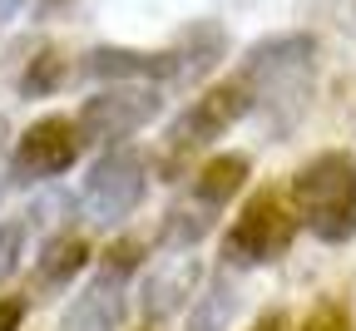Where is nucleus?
I'll return each mask as SVG.
<instances>
[{"mask_svg":"<svg viewBox=\"0 0 356 331\" xmlns=\"http://www.w3.org/2000/svg\"><path fill=\"white\" fill-rule=\"evenodd\" d=\"M243 178H248V159H243V154H218V159H208V163L198 168L193 198H198L203 208H218V203H228L238 188H243Z\"/></svg>","mask_w":356,"mask_h":331,"instance_id":"nucleus-10","label":"nucleus"},{"mask_svg":"<svg viewBox=\"0 0 356 331\" xmlns=\"http://www.w3.org/2000/svg\"><path fill=\"white\" fill-rule=\"evenodd\" d=\"M173 55H144V50H95L84 60V74L95 79H159L173 74Z\"/></svg>","mask_w":356,"mask_h":331,"instance_id":"nucleus-9","label":"nucleus"},{"mask_svg":"<svg viewBox=\"0 0 356 331\" xmlns=\"http://www.w3.org/2000/svg\"><path fill=\"white\" fill-rule=\"evenodd\" d=\"M292 208L322 243L356 238V159L332 149L297 168L292 178Z\"/></svg>","mask_w":356,"mask_h":331,"instance_id":"nucleus-1","label":"nucleus"},{"mask_svg":"<svg viewBox=\"0 0 356 331\" xmlns=\"http://www.w3.org/2000/svg\"><path fill=\"white\" fill-rule=\"evenodd\" d=\"M0 154H6V119H0Z\"/></svg>","mask_w":356,"mask_h":331,"instance_id":"nucleus-21","label":"nucleus"},{"mask_svg":"<svg viewBox=\"0 0 356 331\" xmlns=\"http://www.w3.org/2000/svg\"><path fill=\"white\" fill-rule=\"evenodd\" d=\"M84 262H89L84 238H70V232H65V238L44 243V252H40V282H44V287H65Z\"/></svg>","mask_w":356,"mask_h":331,"instance_id":"nucleus-12","label":"nucleus"},{"mask_svg":"<svg viewBox=\"0 0 356 331\" xmlns=\"http://www.w3.org/2000/svg\"><path fill=\"white\" fill-rule=\"evenodd\" d=\"M134 267H139V243H134V238H124V243H114L109 248V257H104V277H129Z\"/></svg>","mask_w":356,"mask_h":331,"instance_id":"nucleus-15","label":"nucleus"},{"mask_svg":"<svg viewBox=\"0 0 356 331\" xmlns=\"http://www.w3.org/2000/svg\"><path fill=\"white\" fill-rule=\"evenodd\" d=\"M149 188V168L134 149H109L84 178V213L95 223H124L134 208H139Z\"/></svg>","mask_w":356,"mask_h":331,"instance_id":"nucleus-3","label":"nucleus"},{"mask_svg":"<svg viewBox=\"0 0 356 331\" xmlns=\"http://www.w3.org/2000/svg\"><path fill=\"white\" fill-rule=\"evenodd\" d=\"M20 316H25V307L15 297H0V331H20Z\"/></svg>","mask_w":356,"mask_h":331,"instance_id":"nucleus-18","label":"nucleus"},{"mask_svg":"<svg viewBox=\"0 0 356 331\" xmlns=\"http://www.w3.org/2000/svg\"><path fill=\"white\" fill-rule=\"evenodd\" d=\"M297 232V208L282 198V193H252L248 208L238 213V223L228 227V238H222V257L233 267H257V262H273L282 257V248L292 243Z\"/></svg>","mask_w":356,"mask_h":331,"instance_id":"nucleus-2","label":"nucleus"},{"mask_svg":"<svg viewBox=\"0 0 356 331\" xmlns=\"http://www.w3.org/2000/svg\"><path fill=\"white\" fill-rule=\"evenodd\" d=\"M208 208L193 198V208H173L168 213V223H163V243L168 248H193L198 238H203V232H208Z\"/></svg>","mask_w":356,"mask_h":331,"instance_id":"nucleus-13","label":"nucleus"},{"mask_svg":"<svg viewBox=\"0 0 356 331\" xmlns=\"http://www.w3.org/2000/svg\"><path fill=\"white\" fill-rule=\"evenodd\" d=\"M119 321H124V282L99 272V277L70 302L60 331H114Z\"/></svg>","mask_w":356,"mask_h":331,"instance_id":"nucleus-7","label":"nucleus"},{"mask_svg":"<svg viewBox=\"0 0 356 331\" xmlns=\"http://www.w3.org/2000/svg\"><path fill=\"white\" fill-rule=\"evenodd\" d=\"M188 297H198V262L193 257H163V267L144 282V316H173Z\"/></svg>","mask_w":356,"mask_h":331,"instance_id":"nucleus-8","label":"nucleus"},{"mask_svg":"<svg viewBox=\"0 0 356 331\" xmlns=\"http://www.w3.org/2000/svg\"><path fill=\"white\" fill-rule=\"evenodd\" d=\"M302 331H351V321H346V312L341 307H317V312H312L307 321H302Z\"/></svg>","mask_w":356,"mask_h":331,"instance_id":"nucleus-16","label":"nucleus"},{"mask_svg":"<svg viewBox=\"0 0 356 331\" xmlns=\"http://www.w3.org/2000/svg\"><path fill=\"white\" fill-rule=\"evenodd\" d=\"M79 149H84L79 124L65 119V114H50V119H40V124H30V129L20 134L10 168H15L20 183H40V178H55V173L74 168Z\"/></svg>","mask_w":356,"mask_h":331,"instance_id":"nucleus-6","label":"nucleus"},{"mask_svg":"<svg viewBox=\"0 0 356 331\" xmlns=\"http://www.w3.org/2000/svg\"><path fill=\"white\" fill-rule=\"evenodd\" d=\"M238 312V287L228 277H213L208 287L193 297V312H188V331H222Z\"/></svg>","mask_w":356,"mask_h":331,"instance_id":"nucleus-11","label":"nucleus"},{"mask_svg":"<svg viewBox=\"0 0 356 331\" xmlns=\"http://www.w3.org/2000/svg\"><path fill=\"white\" fill-rule=\"evenodd\" d=\"M20 6H25V0H0V25L15 20V15H20Z\"/></svg>","mask_w":356,"mask_h":331,"instance_id":"nucleus-20","label":"nucleus"},{"mask_svg":"<svg viewBox=\"0 0 356 331\" xmlns=\"http://www.w3.org/2000/svg\"><path fill=\"white\" fill-rule=\"evenodd\" d=\"M248 109H252V89H248L243 79L213 84V89H203L198 99L173 119V129H168V149H173V154L208 149L213 138H222V134H228Z\"/></svg>","mask_w":356,"mask_h":331,"instance_id":"nucleus-4","label":"nucleus"},{"mask_svg":"<svg viewBox=\"0 0 356 331\" xmlns=\"http://www.w3.org/2000/svg\"><path fill=\"white\" fill-rule=\"evenodd\" d=\"M252 331H287V321H282V312H267V316H262Z\"/></svg>","mask_w":356,"mask_h":331,"instance_id":"nucleus-19","label":"nucleus"},{"mask_svg":"<svg viewBox=\"0 0 356 331\" xmlns=\"http://www.w3.org/2000/svg\"><path fill=\"white\" fill-rule=\"evenodd\" d=\"M154 114H159V94L149 84H119V89H104L95 99H84L74 124L84 134V144H119V138L139 134Z\"/></svg>","mask_w":356,"mask_h":331,"instance_id":"nucleus-5","label":"nucleus"},{"mask_svg":"<svg viewBox=\"0 0 356 331\" xmlns=\"http://www.w3.org/2000/svg\"><path fill=\"white\" fill-rule=\"evenodd\" d=\"M60 74H65L60 55H40V60H35V70H25L20 89H25V94H50V89L60 84Z\"/></svg>","mask_w":356,"mask_h":331,"instance_id":"nucleus-14","label":"nucleus"},{"mask_svg":"<svg viewBox=\"0 0 356 331\" xmlns=\"http://www.w3.org/2000/svg\"><path fill=\"white\" fill-rule=\"evenodd\" d=\"M15 252H20V227H15V223H0V282L10 277Z\"/></svg>","mask_w":356,"mask_h":331,"instance_id":"nucleus-17","label":"nucleus"}]
</instances>
